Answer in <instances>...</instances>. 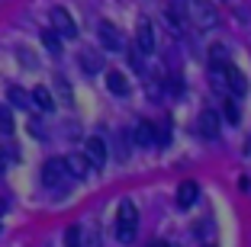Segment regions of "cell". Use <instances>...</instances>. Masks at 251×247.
I'll list each match as a JSON object with an SVG mask.
<instances>
[{"label": "cell", "mask_w": 251, "mask_h": 247, "mask_svg": "<svg viewBox=\"0 0 251 247\" xmlns=\"http://www.w3.org/2000/svg\"><path fill=\"white\" fill-rule=\"evenodd\" d=\"M132 141L139 148H155V122H139L132 129Z\"/></svg>", "instance_id": "9c48e42d"}, {"label": "cell", "mask_w": 251, "mask_h": 247, "mask_svg": "<svg viewBox=\"0 0 251 247\" xmlns=\"http://www.w3.org/2000/svg\"><path fill=\"white\" fill-rule=\"evenodd\" d=\"M190 16H193V26L197 29H213L219 22V13L209 0H190Z\"/></svg>", "instance_id": "3957f363"}, {"label": "cell", "mask_w": 251, "mask_h": 247, "mask_svg": "<svg viewBox=\"0 0 251 247\" xmlns=\"http://www.w3.org/2000/svg\"><path fill=\"white\" fill-rule=\"evenodd\" d=\"M29 100L36 103L39 109H52V106H55L52 93H49V90H45V87H36V90H32V93H29Z\"/></svg>", "instance_id": "5bb4252c"}, {"label": "cell", "mask_w": 251, "mask_h": 247, "mask_svg": "<svg viewBox=\"0 0 251 247\" xmlns=\"http://www.w3.org/2000/svg\"><path fill=\"white\" fill-rule=\"evenodd\" d=\"M42 42H45V48L52 51V55H58V51H61V36L55 29H45L42 32Z\"/></svg>", "instance_id": "9a60e30c"}, {"label": "cell", "mask_w": 251, "mask_h": 247, "mask_svg": "<svg viewBox=\"0 0 251 247\" xmlns=\"http://www.w3.org/2000/svg\"><path fill=\"white\" fill-rule=\"evenodd\" d=\"M97 36H100V42H103V48H106V51H119V48H123V36L113 29L110 22H100Z\"/></svg>", "instance_id": "30bf717a"}, {"label": "cell", "mask_w": 251, "mask_h": 247, "mask_svg": "<svg viewBox=\"0 0 251 247\" xmlns=\"http://www.w3.org/2000/svg\"><path fill=\"white\" fill-rule=\"evenodd\" d=\"M0 132H3V135L13 132V112H10L7 106H0Z\"/></svg>", "instance_id": "e0dca14e"}, {"label": "cell", "mask_w": 251, "mask_h": 247, "mask_svg": "<svg viewBox=\"0 0 251 247\" xmlns=\"http://www.w3.org/2000/svg\"><path fill=\"white\" fill-rule=\"evenodd\" d=\"M52 29L58 32L61 39H74V36H77V26H74L71 13H68L65 7H55L52 10Z\"/></svg>", "instance_id": "5b68a950"}, {"label": "cell", "mask_w": 251, "mask_h": 247, "mask_svg": "<svg viewBox=\"0 0 251 247\" xmlns=\"http://www.w3.org/2000/svg\"><path fill=\"white\" fill-rule=\"evenodd\" d=\"M197 196H200V186L193 180H184L177 186V205H180V209H190V205L197 202Z\"/></svg>", "instance_id": "8fae6325"}, {"label": "cell", "mask_w": 251, "mask_h": 247, "mask_svg": "<svg viewBox=\"0 0 251 247\" xmlns=\"http://www.w3.org/2000/svg\"><path fill=\"white\" fill-rule=\"evenodd\" d=\"M171 141V122L155 125V145H168Z\"/></svg>", "instance_id": "ac0fdd59"}, {"label": "cell", "mask_w": 251, "mask_h": 247, "mask_svg": "<svg viewBox=\"0 0 251 247\" xmlns=\"http://www.w3.org/2000/svg\"><path fill=\"white\" fill-rule=\"evenodd\" d=\"M65 164H68V174H71V177H77V180L90 174V164H87V157H84V154H74V157H65Z\"/></svg>", "instance_id": "7c38bea8"}, {"label": "cell", "mask_w": 251, "mask_h": 247, "mask_svg": "<svg viewBox=\"0 0 251 247\" xmlns=\"http://www.w3.org/2000/svg\"><path fill=\"white\" fill-rule=\"evenodd\" d=\"M222 80H226V87L235 96H245V90H248V80H245V74L235 65H222Z\"/></svg>", "instance_id": "52a82bcc"}, {"label": "cell", "mask_w": 251, "mask_h": 247, "mask_svg": "<svg viewBox=\"0 0 251 247\" xmlns=\"http://www.w3.org/2000/svg\"><path fill=\"white\" fill-rule=\"evenodd\" d=\"M151 247H171V244H164V241H155V244H151Z\"/></svg>", "instance_id": "603a6c76"}, {"label": "cell", "mask_w": 251, "mask_h": 247, "mask_svg": "<svg viewBox=\"0 0 251 247\" xmlns=\"http://www.w3.org/2000/svg\"><path fill=\"white\" fill-rule=\"evenodd\" d=\"M135 228H139V212L126 199V202H119V212H116V241L119 244H132Z\"/></svg>", "instance_id": "6da1fadb"}, {"label": "cell", "mask_w": 251, "mask_h": 247, "mask_svg": "<svg viewBox=\"0 0 251 247\" xmlns=\"http://www.w3.org/2000/svg\"><path fill=\"white\" fill-rule=\"evenodd\" d=\"M135 45H139L142 55H151V51H155V26H151L148 20H142V22H139V32H135Z\"/></svg>", "instance_id": "ba28073f"}, {"label": "cell", "mask_w": 251, "mask_h": 247, "mask_svg": "<svg viewBox=\"0 0 251 247\" xmlns=\"http://www.w3.org/2000/svg\"><path fill=\"white\" fill-rule=\"evenodd\" d=\"M10 103L13 106H29V93L20 90V87H10Z\"/></svg>", "instance_id": "d6986e66"}, {"label": "cell", "mask_w": 251, "mask_h": 247, "mask_svg": "<svg viewBox=\"0 0 251 247\" xmlns=\"http://www.w3.org/2000/svg\"><path fill=\"white\" fill-rule=\"evenodd\" d=\"M84 157H87V164H90V170H103L106 167V145H103V138H87V145H84Z\"/></svg>", "instance_id": "277c9868"}, {"label": "cell", "mask_w": 251, "mask_h": 247, "mask_svg": "<svg viewBox=\"0 0 251 247\" xmlns=\"http://www.w3.org/2000/svg\"><path fill=\"white\" fill-rule=\"evenodd\" d=\"M197 132H200V135H203L206 141H216V138H219V112H213V109L200 112V119H197Z\"/></svg>", "instance_id": "8992f818"}, {"label": "cell", "mask_w": 251, "mask_h": 247, "mask_svg": "<svg viewBox=\"0 0 251 247\" xmlns=\"http://www.w3.org/2000/svg\"><path fill=\"white\" fill-rule=\"evenodd\" d=\"M106 87H110V93L126 96V93H129V80H126L119 71H110V74H106Z\"/></svg>", "instance_id": "4fadbf2b"}, {"label": "cell", "mask_w": 251, "mask_h": 247, "mask_svg": "<svg viewBox=\"0 0 251 247\" xmlns=\"http://www.w3.org/2000/svg\"><path fill=\"white\" fill-rule=\"evenodd\" d=\"M222 112H226V119H229V122H238V106H235V100H226V103H222Z\"/></svg>", "instance_id": "44dd1931"}, {"label": "cell", "mask_w": 251, "mask_h": 247, "mask_svg": "<svg viewBox=\"0 0 251 247\" xmlns=\"http://www.w3.org/2000/svg\"><path fill=\"white\" fill-rule=\"evenodd\" d=\"M119 157H129V135H126V132H123V135H119Z\"/></svg>", "instance_id": "7402d4cb"}, {"label": "cell", "mask_w": 251, "mask_h": 247, "mask_svg": "<svg viewBox=\"0 0 251 247\" xmlns=\"http://www.w3.org/2000/svg\"><path fill=\"white\" fill-rule=\"evenodd\" d=\"M68 164H65V157H52V160H45V167H42V183L49 189H61L68 183Z\"/></svg>", "instance_id": "7a4b0ae2"}, {"label": "cell", "mask_w": 251, "mask_h": 247, "mask_svg": "<svg viewBox=\"0 0 251 247\" xmlns=\"http://www.w3.org/2000/svg\"><path fill=\"white\" fill-rule=\"evenodd\" d=\"M3 212H7V202H3V199H0V215H3Z\"/></svg>", "instance_id": "cb8c5ba5"}, {"label": "cell", "mask_w": 251, "mask_h": 247, "mask_svg": "<svg viewBox=\"0 0 251 247\" xmlns=\"http://www.w3.org/2000/svg\"><path fill=\"white\" fill-rule=\"evenodd\" d=\"M81 65L87 74H97L100 67H103V61H100V55H81Z\"/></svg>", "instance_id": "2e32d148"}, {"label": "cell", "mask_w": 251, "mask_h": 247, "mask_svg": "<svg viewBox=\"0 0 251 247\" xmlns=\"http://www.w3.org/2000/svg\"><path fill=\"white\" fill-rule=\"evenodd\" d=\"M65 247H81V228L77 225H71L65 231Z\"/></svg>", "instance_id": "ffe728a7"}]
</instances>
